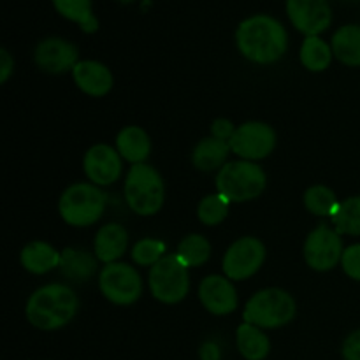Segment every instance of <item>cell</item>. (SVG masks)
<instances>
[{"mask_svg":"<svg viewBox=\"0 0 360 360\" xmlns=\"http://www.w3.org/2000/svg\"><path fill=\"white\" fill-rule=\"evenodd\" d=\"M236 44L250 62L267 65L278 62L287 53L288 34L276 18L269 14H255L239 23L236 30Z\"/></svg>","mask_w":360,"mask_h":360,"instance_id":"6da1fadb","label":"cell"},{"mask_svg":"<svg viewBox=\"0 0 360 360\" xmlns=\"http://www.w3.org/2000/svg\"><path fill=\"white\" fill-rule=\"evenodd\" d=\"M79 301L70 287L49 283L37 288L28 297L25 315L34 327L41 330H56L65 327L76 316Z\"/></svg>","mask_w":360,"mask_h":360,"instance_id":"7a4b0ae2","label":"cell"},{"mask_svg":"<svg viewBox=\"0 0 360 360\" xmlns=\"http://www.w3.org/2000/svg\"><path fill=\"white\" fill-rule=\"evenodd\" d=\"M267 186L266 171L250 160L227 162L217 174V190L229 202H248L262 195Z\"/></svg>","mask_w":360,"mask_h":360,"instance_id":"3957f363","label":"cell"},{"mask_svg":"<svg viewBox=\"0 0 360 360\" xmlns=\"http://www.w3.org/2000/svg\"><path fill=\"white\" fill-rule=\"evenodd\" d=\"M125 200L139 217H151L162 210L165 185L160 172L148 164H136L127 172Z\"/></svg>","mask_w":360,"mask_h":360,"instance_id":"277c9868","label":"cell"},{"mask_svg":"<svg viewBox=\"0 0 360 360\" xmlns=\"http://www.w3.org/2000/svg\"><path fill=\"white\" fill-rule=\"evenodd\" d=\"M297 304L288 292L271 287L259 290L246 302L243 320L260 329H280L295 319Z\"/></svg>","mask_w":360,"mask_h":360,"instance_id":"5b68a950","label":"cell"},{"mask_svg":"<svg viewBox=\"0 0 360 360\" xmlns=\"http://www.w3.org/2000/svg\"><path fill=\"white\" fill-rule=\"evenodd\" d=\"M108 195L94 183H74L58 200L60 217L72 227H90L102 218Z\"/></svg>","mask_w":360,"mask_h":360,"instance_id":"8992f818","label":"cell"},{"mask_svg":"<svg viewBox=\"0 0 360 360\" xmlns=\"http://www.w3.org/2000/svg\"><path fill=\"white\" fill-rule=\"evenodd\" d=\"M150 290L157 301L164 304H178L188 295V266L176 253L165 255L150 269Z\"/></svg>","mask_w":360,"mask_h":360,"instance_id":"52a82bcc","label":"cell"},{"mask_svg":"<svg viewBox=\"0 0 360 360\" xmlns=\"http://www.w3.org/2000/svg\"><path fill=\"white\" fill-rule=\"evenodd\" d=\"M101 294L116 306H130L143 295L139 271L125 262L105 264L98 274Z\"/></svg>","mask_w":360,"mask_h":360,"instance_id":"ba28073f","label":"cell"},{"mask_svg":"<svg viewBox=\"0 0 360 360\" xmlns=\"http://www.w3.org/2000/svg\"><path fill=\"white\" fill-rule=\"evenodd\" d=\"M343 252L341 234H338L336 229H330L326 224H320L309 232L304 241V248H302L306 264L319 273H326L341 264Z\"/></svg>","mask_w":360,"mask_h":360,"instance_id":"9c48e42d","label":"cell"},{"mask_svg":"<svg viewBox=\"0 0 360 360\" xmlns=\"http://www.w3.org/2000/svg\"><path fill=\"white\" fill-rule=\"evenodd\" d=\"M266 262V246L260 239L245 236L232 243L224 257V273L232 281L252 278Z\"/></svg>","mask_w":360,"mask_h":360,"instance_id":"30bf717a","label":"cell"},{"mask_svg":"<svg viewBox=\"0 0 360 360\" xmlns=\"http://www.w3.org/2000/svg\"><path fill=\"white\" fill-rule=\"evenodd\" d=\"M232 153L243 160L257 162L269 157L276 148V132L271 125L262 122H246L236 129L229 141Z\"/></svg>","mask_w":360,"mask_h":360,"instance_id":"8fae6325","label":"cell"},{"mask_svg":"<svg viewBox=\"0 0 360 360\" xmlns=\"http://www.w3.org/2000/svg\"><path fill=\"white\" fill-rule=\"evenodd\" d=\"M287 14L292 25L306 37L320 35L333 21L329 0H287Z\"/></svg>","mask_w":360,"mask_h":360,"instance_id":"7c38bea8","label":"cell"},{"mask_svg":"<svg viewBox=\"0 0 360 360\" xmlns=\"http://www.w3.org/2000/svg\"><path fill=\"white\" fill-rule=\"evenodd\" d=\"M122 167V155L109 144H95L84 153V174L97 186H108L118 181Z\"/></svg>","mask_w":360,"mask_h":360,"instance_id":"4fadbf2b","label":"cell"},{"mask_svg":"<svg viewBox=\"0 0 360 360\" xmlns=\"http://www.w3.org/2000/svg\"><path fill=\"white\" fill-rule=\"evenodd\" d=\"M200 304L214 316L231 315L238 309L239 297L232 280L220 274L206 276L199 285Z\"/></svg>","mask_w":360,"mask_h":360,"instance_id":"5bb4252c","label":"cell"},{"mask_svg":"<svg viewBox=\"0 0 360 360\" xmlns=\"http://www.w3.org/2000/svg\"><path fill=\"white\" fill-rule=\"evenodd\" d=\"M79 51L72 42L62 37H48L35 48L34 60L37 67L49 74H63L72 70L79 62Z\"/></svg>","mask_w":360,"mask_h":360,"instance_id":"9a60e30c","label":"cell"},{"mask_svg":"<svg viewBox=\"0 0 360 360\" xmlns=\"http://www.w3.org/2000/svg\"><path fill=\"white\" fill-rule=\"evenodd\" d=\"M72 77L77 88L90 97H104L115 84L109 67L97 60H79L72 69Z\"/></svg>","mask_w":360,"mask_h":360,"instance_id":"2e32d148","label":"cell"},{"mask_svg":"<svg viewBox=\"0 0 360 360\" xmlns=\"http://www.w3.org/2000/svg\"><path fill=\"white\" fill-rule=\"evenodd\" d=\"M129 246V232L122 224H105L98 229L94 241V252L101 262H118Z\"/></svg>","mask_w":360,"mask_h":360,"instance_id":"e0dca14e","label":"cell"},{"mask_svg":"<svg viewBox=\"0 0 360 360\" xmlns=\"http://www.w3.org/2000/svg\"><path fill=\"white\" fill-rule=\"evenodd\" d=\"M116 150L123 160L130 162L132 165L144 164L151 153L150 136L137 125L125 127L116 136Z\"/></svg>","mask_w":360,"mask_h":360,"instance_id":"ac0fdd59","label":"cell"},{"mask_svg":"<svg viewBox=\"0 0 360 360\" xmlns=\"http://www.w3.org/2000/svg\"><path fill=\"white\" fill-rule=\"evenodd\" d=\"M62 253L56 252L49 243L32 241L21 250L20 262L28 273L32 274H46L49 271L60 267Z\"/></svg>","mask_w":360,"mask_h":360,"instance_id":"d6986e66","label":"cell"},{"mask_svg":"<svg viewBox=\"0 0 360 360\" xmlns=\"http://www.w3.org/2000/svg\"><path fill=\"white\" fill-rule=\"evenodd\" d=\"M229 153H231V146H229L227 141L211 136L197 143V146L193 148L192 162L199 171L211 172L214 169H221L227 164Z\"/></svg>","mask_w":360,"mask_h":360,"instance_id":"ffe728a7","label":"cell"},{"mask_svg":"<svg viewBox=\"0 0 360 360\" xmlns=\"http://www.w3.org/2000/svg\"><path fill=\"white\" fill-rule=\"evenodd\" d=\"M238 350L246 360H264L271 352V341L260 327L243 322L236 333Z\"/></svg>","mask_w":360,"mask_h":360,"instance_id":"44dd1931","label":"cell"},{"mask_svg":"<svg viewBox=\"0 0 360 360\" xmlns=\"http://www.w3.org/2000/svg\"><path fill=\"white\" fill-rule=\"evenodd\" d=\"M333 53L341 63L360 67V25H343L333 35Z\"/></svg>","mask_w":360,"mask_h":360,"instance_id":"7402d4cb","label":"cell"},{"mask_svg":"<svg viewBox=\"0 0 360 360\" xmlns=\"http://www.w3.org/2000/svg\"><path fill=\"white\" fill-rule=\"evenodd\" d=\"M97 257L84 250L65 248L60 259V273L72 281H88L97 271Z\"/></svg>","mask_w":360,"mask_h":360,"instance_id":"603a6c76","label":"cell"},{"mask_svg":"<svg viewBox=\"0 0 360 360\" xmlns=\"http://www.w3.org/2000/svg\"><path fill=\"white\" fill-rule=\"evenodd\" d=\"M299 56L306 69L311 72H322L333 62V46L327 44L320 35H311L302 41Z\"/></svg>","mask_w":360,"mask_h":360,"instance_id":"cb8c5ba5","label":"cell"},{"mask_svg":"<svg viewBox=\"0 0 360 360\" xmlns=\"http://www.w3.org/2000/svg\"><path fill=\"white\" fill-rule=\"evenodd\" d=\"M53 6L63 18L76 21L86 34H94L98 28L97 18L91 13V0H53Z\"/></svg>","mask_w":360,"mask_h":360,"instance_id":"d4e9b609","label":"cell"},{"mask_svg":"<svg viewBox=\"0 0 360 360\" xmlns=\"http://www.w3.org/2000/svg\"><path fill=\"white\" fill-rule=\"evenodd\" d=\"M306 210L316 217H334L340 210L336 193L326 185H313L304 192Z\"/></svg>","mask_w":360,"mask_h":360,"instance_id":"484cf974","label":"cell"},{"mask_svg":"<svg viewBox=\"0 0 360 360\" xmlns=\"http://www.w3.org/2000/svg\"><path fill=\"white\" fill-rule=\"evenodd\" d=\"M176 255L188 267H200L210 260L211 243L200 234H188L178 245Z\"/></svg>","mask_w":360,"mask_h":360,"instance_id":"4316f807","label":"cell"},{"mask_svg":"<svg viewBox=\"0 0 360 360\" xmlns=\"http://www.w3.org/2000/svg\"><path fill=\"white\" fill-rule=\"evenodd\" d=\"M333 218L338 234L360 236V195L343 200Z\"/></svg>","mask_w":360,"mask_h":360,"instance_id":"83f0119b","label":"cell"},{"mask_svg":"<svg viewBox=\"0 0 360 360\" xmlns=\"http://www.w3.org/2000/svg\"><path fill=\"white\" fill-rule=\"evenodd\" d=\"M229 206L231 202L220 193L206 195L204 199H200L199 206H197V218L200 220V224L210 225V227L220 225L227 218Z\"/></svg>","mask_w":360,"mask_h":360,"instance_id":"f1b7e54d","label":"cell"},{"mask_svg":"<svg viewBox=\"0 0 360 360\" xmlns=\"http://www.w3.org/2000/svg\"><path fill=\"white\" fill-rule=\"evenodd\" d=\"M165 255H167L165 253V245L162 241H158V239H141L132 248V260L137 266L153 267Z\"/></svg>","mask_w":360,"mask_h":360,"instance_id":"f546056e","label":"cell"},{"mask_svg":"<svg viewBox=\"0 0 360 360\" xmlns=\"http://www.w3.org/2000/svg\"><path fill=\"white\" fill-rule=\"evenodd\" d=\"M341 267L348 278L360 281V243L345 248L343 257H341Z\"/></svg>","mask_w":360,"mask_h":360,"instance_id":"4dcf8cb0","label":"cell"},{"mask_svg":"<svg viewBox=\"0 0 360 360\" xmlns=\"http://www.w3.org/2000/svg\"><path fill=\"white\" fill-rule=\"evenodd\" d=\"M341 355H343L345 360H360V329L354 330V333L343 341Z\"/></svg>","mask_w":360,"mask_h":360,"instance_id":"1f68e13d","label":"cell"},{"mask_svg":"<svg viewBox=\"0 0 360 360\" xmlns=\"http://www.w3.org/2000/svg\"><path fill=\"white\" fill-rule=\"evenodd\" d=\"M236 129L238 127L232 125L231 120H225V118H218L214 120L213 123H211V136L217 137V139H221V141H231V137L234 136Z\"/></svg>","mask_w":360,"mask_h":360,"instance_id":"d6a6232c","label":"cell"},{"mask_svg":"<svg viewBox=\"0 0 360 360\" xmlns=\"http://www.w3.org/2000/svg\"><path fill=\"white\" fill-rule=\"evenodd\" d=\"M14 72V58L6 48L0 49V83H7L11 74Z\"/></svg>","mask_w":360,"mask_h":360,"instance_id":"836d02e7","label":"cell"},{"mask_svg":"<svg viewBox=\"0 0 360 360\" xmlns=\"http://www.w3.org/2000/svg\"><path fill=\"white\" fill-rule=\"evenodd\" d=\"M200 360H220V348L217 343L210 341L200 348Z\"/></svg>","mask_w":360,"mask_h":360,"instance_id":"e575fe53","label":"cell"}]
</instances>
